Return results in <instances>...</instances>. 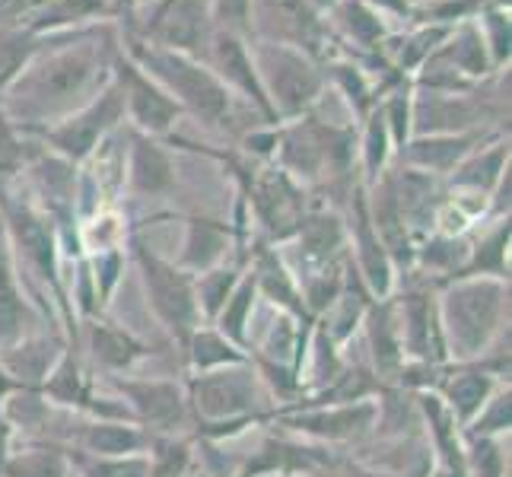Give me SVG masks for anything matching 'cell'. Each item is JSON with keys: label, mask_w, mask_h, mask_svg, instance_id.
Segmentation results:
<instances>
[{"label": "cell", "mask_w": 512, "mask_h": 477, "mask_svg": "<svg viewBox=\"0 0 512 477\" xmlns=\"http://www.w3.org/2000/svg\"><path fill=\"white\" fill-rule=\"evenodd\" d=\"M118 392L128 398L134 417L153 430L169 433L185 423V395L175 382H118Z\"/></svg>", "instance_id": "obj_15"}, {"label": "cell", "mask_w": 512, "mask_h": 477, "mask_svg": "<svg viewBox=\"0 0 512 477\" xmlns=\"http://www.w3.org/2000/svg\"><path fill=\"white\" fill-rule=\"evenodd\" d=\"M4 229L16 236V242H20V249H23V255L32 268L55 284V274H58L55 271V242H51L48 223L35 214L29 204H23V201L10 204L7 201V226Z\"/></svg>", "instance_id": "obj_20"}, {"label": "cell", "mask_w": 512, "mask_h": 477, "mask_svg": "<svg viewBox=\"0 0 512 477\" xmlns=\"http://www.w3.org/2000/svg\"><path fill=\"white\" fill-rule=\"evenodd\" d=\"M153 443V436L140 427H131L125 420H96L83 433L86 452L99 458H118V455H144Z\"/></svg>", "instance_id": "obj_24"}, {"label": "cell", "mask_w": 512, "mask_h": 477, "mask_svg": "<svg viewBox=\"0 0 512 477\" xmlns=\"http://www.w3.org/2000/svg\"><path fill=\"white\" fill-rule=\"evenodd\" d=\"M188 392H191L194 411L207 423H236V420L252 417L261 408L258 373L245 363L198 373L191 379Z\"/></svg>", "instance_id": "obj_7"}, {"label": "cell", "mask_w": 512, "mask_h": 477, "mask_svg": "<svg viewBox=\"0 0 512 477\" xmlns=\"http://www.w3.org/2000/svg\"><path fill=\"white\" fill-rule=\"evenodd\" d=\"M90 341H93V357L109 369H128L147 353L144 344H137L128 331L112 325H93Z\"/></svg>", "instance_id": "obj_35"}, {"label": "cell", "mask_w": 512, "mask_h": 477, "mask_svg": "<svg viewBox=\"0 0 512 477\" xmlns=\"http://www.w3.org/2000/svg\"><path fill=\"white\" fill-rule=\"evenodd\" d=\"M255 296H258V287H255V277L249 274L239 280L236 290L229 293V299L223 303V309L217 312V331L236 347L245 344V325H249V318H252Z\"/></svg>", "instance_id": "obj_34"}, {"label": "cell", "mask_w": 512, "mask_h": 477, "mask_svg": "<svg viewBox=\"0 0 512 477\" xmlns=\"http://www.w3.org/2000/svg\"><path fill=\"white\" fill-rule=\"evenodd\" d=\"M150 471L147 477H185L191 468V446L175 439H153L147 449Z\"/></svg>", "instance_id": "obj_40"}, {"label": "cell", "mask_w": 512, "mask_h": 477, "mask_svg": "<svg viewBox=\"0 0 512 477\" xmlns=\"http://www.w3.org/2000/svg\"><path fill=\"white\" fill-rule=\"evenodd\" d=\"M249 51L255 61V74L264 86V96H268L277 121L303 115L319 102L325 90V74L306 51L280 42H261V39L249 45Z\"/></svg>", "instance_id": "obj_4"}, {"label": "cell", "mask_w": 512, "mask_h": 477, "mask_svg": "<svg viewBox=\"0 0 512 477\" xmlns=\"http://www.w3.org/2000/svg\"><path fill=\"white\" fill-rule=\"evenodd\" d=\"M226 245H229V226H223L220 220L194 217L188 226L182 271H210L223 258Z\"/></svg>", "instance_id": "obj_27"}, {"label": "cell", "mask_w": 512, "mask_h": 477, "mask_svg": "<svg viewBox=\"0 0 512 477\" xmlns=\"http://www.w3.org/2000/svg\"><path fill=\"white\" fill-rule=\"evenodd\" d=\"M255 287H258V293H264L271 299L274 306H280V309H287V312H293V315H306V306H303V293L296 290V280H293V274L284 268V264L277 261V255H271V252H264L261 258H258V264H255Z\"/></svg>", "instance_id": "obj_32"}, {"label": "cell", "mask_w": 512, "mask_h": 477, "mask_svg": "<svg viewBox=\"0 0 512 477\" xmlns=\"http://www.w3.org/2000/svg\"><path fill=\"white\" fill-rule=\"evenodd\" d=\"M458 277H493L509 280V217L500 220L490 233L468 252V264Z\"/></svg>", "instance_id": "obj_29"}, {"label": "cell", "mask_w": 512, "mask_h": 477, "mask_svg": "<svg viewBox=\"0 0 512 477\" xmlns=\"http://www.w3.org/2000/svg\"><path fill=\"white\" fill-rule=\"evenodd\" d=\"M115 55V39L105 26L93 35H80L70 45L35 55L4 90L7 112L23 125L67 118L112 80Z\"/></svg>", "instance_id": "obj_1"}, {"label": "cell", "mask_w": 512, "mask_h": 477, "mask_svg": "<svg viewBox=\"0 0 512 477\" xmlns=\"http://www.w3.org/2000/svg\"><path fill=\"white\" fill-rule=\"evenodd\" d=\"M121 55L134 61L153 83H160L163 90L182 105V112L188 109L191 115H198L207 128H217L229 118L233 96H229V90L214 77V70L204 61L179 55V51H169V48L147 45L128 32L121 35Z\"/></svg>", "instance_id": "obj_2"}, {"label": "cell", "mask_w": 512, "mask_h": 477, "mask_svg": "<svg viewBox=\"0 0 512 477\" xmlns=\"http://www.w3.org/2000/svg\"><path fill=\"white\" fill-rule=\"evenodd\" d=\"M210 16H214V29L249 35L252 32V0H210Z\"/></svg>", "instance_id": "obj_45"}, {"label": "cell", "mask_w": 512, "mask_h": 477, "mask_svg": "<svg viewBox=\"0 0 512 477\" xmlns=\"http://www.w3.org/2000/svg\"><path fill=\"white\" fill-rule=\"evenodd\" d=\"M252 32L261 42L293 45L309 58L325 55V26L306 0H252Z\"/></svg>", "instance_id": "obj_9"}, {"label": "cell", "mask_w": 512, "mask_h": 477, "mask_svg": "<svg viewBox=\"0 0 512 477\" xmlns=\"http://www.w3.org/2000/svg\"><path fill=\"white\" fill-rule=\"evenodd\" d=\"M430 58L443 61L446 67H452L455 74H462L471 83L487 77L493 70V61H490L487 45H484V35H481V29L474 20L452 26V32L446 35V42L439 45Z\"/></svg>", "instance_id": "obj_21"}, {"label": "cell", "mask_w": 512, "mask_h": 477, "mask_svg": "<svg viewBox=\"0 0 512 477\" xmlns=\"http://www.w3.org/2000/svg\"><path fill=\"white\" fill-rule=\"evenodd\" d=\"M7 477H70L64 458L55 452H29L7 462L4 468Z\"/></svg>", "instance_id": "obj_44"}, {"label": "cell", "mask_w": 512, "mask_h": 477, "mask_svg": "<svg viewBox=\"0 0 512 477\" xmlns=\"http://www.w3.org/2000/svg\"><path fill=\"white\" fill-rule=\"evenodd\" d=\"M137 264H140V277H144L153 312L160 315V322L175 338L188 341L191 331H198V312H201L188 271L175 268L166 258L150 252L147 245H137Z\"/></svg>", "instance_id": "obj_8"}, {"label": "cell", "mask_w": 512, "mask_h": 477, "mask_svg": "<svg viewBox=\"0 0 512 477\" xmlns=\"http://www.w3.org/2000/svg\"><path fill=\"white\" fill-rule=\"evenodd\" d=\"M96 16H109V4L105 0H45L23 29H29L32 35H42L70 23L96 20Z\"/></svg>", "instance_id": "obj_31"}, {"label": "cell", "mask_w": 512, "mask_h": 477, "mask_svg": "<svg viewBox=\"0 0 512 477\" xmlns=\"http://www.w3.org/2000/svg\"><path fill=\"white\" fill-rule=\"evenodd\" d=\"M490 115V105L474 99V93H430L417 90L411 96V131L427 134H468L478 121Z\"/></svg>", "instance_id": "obj_12"}, {"label": "cell", "mask_w": 512, "mask_h": 477, "mask_svg": "<svg viewBox=\"0 0 512 477\" xmlns=\"http://www.w3.org/2000/svg\"><path fill=\"white\" fill-rule=\"evenodd\" d=\"M398 334H401V350L423 363H443L449 357L443 328H439V315H436V306L430 303V296H423V293L404 296Z\"/></svg>", "instance_id": "obj_14"}, {"label": "cell", "mask_w": 512, "mask_h": 477, "mask_svg": "<svg viewBox=\"0 0 512 477\" xmlns=\"http://www.w3.org/2000/svg\"><path fill=\"white\" fill-rule=\"evenodd\" d=\"M328 70H331V77H334V83L341 86V90L347 93V99H350V105L357 109V115H369L376 109V96H373V86H369V80H366V74L363 70L353 64V61H331L328 64Z\"/></svg>", "instance_id": "obj_39"}, {"label": "cell", "mask_w": 512, "mask_h": 477, "mask_svg": "<svg viewBox=\"0 0 512 477\" xmlns=\"http://www.w3.org/2000/svg\"><path fill=\"white\" fill-rule=\"evenodd\" d=\"M334 23L344 32V39L360 45V48H382V42L388 39V29H385V20L373 10L366 7L363 0H338L334 4Z\"/></svg>", "instance_id": "obj_28"}, {"label": "cell", "mask_w": 512, "mask_h": 477, "mask_svg": "<svg viewBox=\"0 0 512 477\" xmlns=\"http://www.w3.org/2000/svg\"><path fill=\"white\" fill-rule=\"evenodd\" d=\"M140 4H147V0H140ZM140 4H137V7H140Z\"/></svg>", "instance_id": "obj_53"}, {"label": "cell", "mask_w": 512, "mask_h": 477, "mask_svg": "<svg viewBox=\"0 0 512 477\" xmlns=\"http://www.w3.org/2000/svg\"><path fill=\"white\" fill-rule=\"evenodd\" d=\"M353 220H350V236L353 249H357V264L360 274L376 296H388L392 290V258H388L382 239L376 236V226L369 220V201L363 198V191L353 194Z\"/></svg>", "instance_id": "obj_18"}, {"label": "cell", "mask_w": 512, "mask_h": 477, "mask_svg": "<svg viewBox=\"0 0 512 477\" xmlns=\"http://www.w3.org/2000/svg\"><path fill=\"white\" fill-rule=\"evenodd\" d=\"M112 77L118 83L121 96H125V112H131V121L147 134H166L175 118L182 115V105L175 102L160 83H153L144 70L125 55H118L112 61Z\"/></svg>", "instance_id": "obj_10"}, {"label": "cell", "mask_w": 512, "mask_h": 477, "mask_svg": "<svg viewBox=\"0 0 512 477\" xmlns=\"http://www.w3.org/2000/svg\"><path fill=\"white\" fill-rule=\"evenodd\" d=\"M478 13L481 16L474 23H478L481 35H484V45H487V55L493 61V70H500L503 64H509V39H512L509 10L503 4H484Z\"/></svg>", "instance_id": "obj_37"}, {"label": "cell", "mask_w": 512, "mask_h": 477, "mask_svg": "<svg viewBox=\"0 0 512 477\" xmlns=\"http://www.w3.org/2000/svg\"><path fill=\"white\" fill-rule=\"evenodd\" d=\"M296 341H299L296 325L290 322V318H280V322L268 334V353L277 363H287L293 357V350H296Z\"/></svg>", "instance_id": "obj_48"}, {"label": "cell", "mask_w": 512, "mask_h": 477, "mask_svg": "<svg viewBox=\"0 0 512 477\" xmlns=\"http://www.w3.org/2000/svg\"><path fill=\"white\" fill-rule=\"evenodd\" d=\"M411 4H414V0H411ZM417 4H433V0H417Z\"/></svg>", "instance_id": "obj_52"}, {"label": "cell", "mask_w": 512, "mask_h": 477, "mask_svg": "<svg viewBox=\"0 0 512 477\" xmlns=\"http://www.w3.org/2000/svg\"><path fill=\"white\" fill-rule=\"evenodd\" d=\"M125 32L147 45L204 61L207 42L214 35L210 0H147L128 16Z\"/></svg>", "instance_id": "obj_5"}, {"label": "cell", "mask_w": 512, "mask_h": 477, "mask_svg": "<svg viewBox=\"0 0 512 477\" xmlns=\"http://www.w3.org/2000/svg\"><path fill=\"white\" fill-rule=\"evenodd\" d=\"M239 274L229 268V271H204L198 287H194V296H198V309H204L210 318H217V312L223 309V303L229 299V293L236 290L239 284Z\"/></svg>", "instance_id": "obj_41"}, {"label": "cell", "mask_w": 512, "mask_h": 477, "mask_svg": "<svg viewBox=\"0 0 512 477\" xmlns=\"http://www.w3.org/2000/svg\"><path fill=\"white\" fill-rule=\"evenodd\" d=\"M306 4H309L315 13H328V10H334V4H338V0H306Z\"/></svg>", "instance_id": "obj_51"}, {"label": "cell", "mask_w": 512, "mask_h": 477, "mask_svg": "<svg viewBox=\"0 0 512 477\" xmlns=\"http://www.w3.org/2000/svg\"><path fill=\"white\" fill-rule=\"evenodd\" d=\"M188 357H191V366L198 369V373H210V369H220V366L245 363L242 350L233 341H226L220 331H191Z\"/></svg>", "instance_id": "obj_36"}, {"label": "cell", "mask_w": 512, "mask_h": 477, "mask_svg": "<svg viewBox=\"0 0 512 477\" xmlns=\"http://www.w3.org/2000/svg\"><path fill=\"white\" fill-rule=\"evenodd\" d=\"M61 360V341L48 338H23L13 347L0 350V369L10 376V382L39 385L51 376V369Z\"/></svg>", "instance_id": "obj_22"}, {"label": "cell", "mask_w": 512, "mask_h": 477, "mask_svg": "<svg viewBox=\"0 0 512 477\" xmlns=\"http://www.w3.org/2000/svg\"><path fill=\"white\" fill-rule=\"evenodd\" d=\"M493 395V376L471 369V373H455L443 382V404L458 423H471L478 411Z\"/></svg>", "instance_id": "obj_26"}, {"label": "cell", "mask_w": 512, "mask_h": 477, "mask_svg": "<svg viewBox=\"0 0 512 477\" xmlns=\"http://www.w3.org/2000/svg\"><path fill=\"white\" fill-rule=\"evenodd\" d=\"M366 7H373L382 20L385 16H398V20H411V13H414V4L411 0H363Z\"/></svg>", "instance_id": "obj_49"}, {"label": "cell", "mask_w": 512, "mask_h": 477, "mask_svg": "<svg viewBox=\"0 0 512 477\" xmlns=\"http://www.w3.org/2000/svg\"><path fill=\"white\" fill-rule=\"evenodd\" d=\"M150 462L144 455H118V458H99L86 462V477H147Z\"/></svg>", "instance_id": "obj_46"}, {"label": "cell", "mask_w": 512, "mask_h": 477, "mask_svg": "<svg viewBox=\"0 0 512 477\" xmlns=\"http://www.w3.org/2000/svg\"><path fill=\"white\" fill-rule=\"evenodd\" d=\"M369 325V347H373V360L382 376H392L401 369L404 350H401V334H398V315L392 306H376L366 318Z\"/></svg>", "instance_id": "obj_30"}, {"label": "cell", "mask_w": 512, "mask_h": 477, "mask_svg": "<svg viewBox=\"0 0 512 477\" xmlns=\"http://www.w3.org/2000/svg\"><path fill=\"white\" fill-rule=\"evenodd\" d=\"M125 118V96H121L115 77L102 86V90L80 105L77 112L55 121L51 128H42V137L55 147L67 163H83L99 147V140L109 134L118 121Z\"/></svg>", "instance_id": "obj_6"}, {"label": "cell", "mask_w": 512, "mask_h": 477, "mask_svg": "<svg viewBox=\"0 0 512 477\" xmlns=\"http://www.w3.org/2000/svg\"><path fill=\"white\" fill-rule=\"evenodd\" d=\"M506 172H509V144L506 140H497V144H490V150L468 153L462 163L455 166L452 185L455 191H474L490 198Z\"/></svg>", "instance_id": "obj_23"}, {"label": "cell", "mask_w": 512, "mask_h": 477, "mask_svg": "<svg viewBox=\"0 0 512 477\" xmlns=\"http://www.w3.org/2000/svg\"><path fill=\"white\" fill-rule=\"evenodd\" d=\"M7 462H10V420L0 411V474H4Z\"/></svg>", "instance_id": "obj_50"}, {"label": "cell", "mask_w": 512, "mask_h": 477, "mask_svg": "<svg viewBox=\"0 0 512 477\" xmlns=\"http://www.w3.org/2000/svg\"><path fill=\"white\" fill-rule=\"evenodd\" d=\"M252 207L274 239H290L299 233L306 214H303V194H299L284 169H268L252 188Z\"/></svg>", "instance_id": "obj_13"}, {"label": "cell", "mask_w": 512, "mask_h": 477, "mask_svg": "<svg viewBox=\"0 0 512 477\" xmlns=\"http://www.w3.org/2000/svg\"><path fill=\"white\" fill-rule=\"evenodd\" d=\"M379 112L388 125V134H392V144L395 147L408 144L411 140V86L404 90V83H401L398 90L379 105Z\"/></svg>", "instance_id": "obj_43"}, {"label": "cell", "mask_w": 512, "mask_h": 477, "mask_svg": "<svg viewBox=\"0 0 512 477\" xmlns=\"http://www.w3.org/2000/svg\"><path fill=\"white\" fill-rule=\"evenodd\" d=\"M175 166L172 156L150 137H137L131 153V182L140 194H163L172 188Z\"/></svg>", "instance_id": "obj_25"}, {"label": "cell", "mask_w": 512, "mask_h": 477, "mask_svg": "<svg viewBox=\"0 0 512 477\" xmlns=\"http://www.w3.org/2000/svg\"><path fill=\"white\" fill-rule=\"evenodd\" d=\"M512 423V395L509 388H500L487 398V404L478 411V417L471 420L474 436H497V433H509Z\"/></svg>", "instance_id": "obj_42"}, {"label": "cell", "mask_w": 512, "mask_h": 477, "mask_svg": "<svg viewBox=\"0 0 512 477\" xmlns=\"http://www.w3.org/2000/svg\"><path fill=\"white\" fill-rule=\"evenodd\" d=\"M376 420V404L373 401H350V404H331V408H312L290 417L287 423L299 433L331 439V443H341V439H357L363 436Z\"/></svg>", "instance_id": "obj_17"}, {"label": "cell", "mask_w": 512, "mask_h": 477, "mask_svg": "<svg viewBox=\"0 0 512 477\" xmlns=\"http://www.w3.org/2000/svg\"><path fill=\"white\" fill-rule=\"evenodd\" d=\"M32 325V309L23 296L20 274H16L10 233L0 223V350L13 347L26 338V328Z\"/></svg>", "instance_id": "obj_19"}, {"label": "cell", "mask_w": 512, "mask_h": 477, "mask_svg": "<svg viewBox=\"0 0 512 477\" xmlns=\"http://www.w3.org/2000/svg\"><path fill=\"white\" fill-rule=\"evenodd\" d=\"M204 64L214 70V77L226 86V90H236L239 96H245L264 118L271 121V125H277V115L271 109L268 96H264V86H261L258 74H255L249 42H245L242 35L214 29V35H210V42H207V51H204Z\"/></svg>", "instance_id": "obj_11"}, {"label": "cell", "mask_w": 512, "mask_h": 477, "mask_svg": "<svg viewBox=\"0 0 512 477\" xmlns=\"http://www.w3.org/2000/svg\"><path fill=\"white\" fill-rule=\"evenodd\" d=\"M446 353L471 360L490 347L509 315V284L493 277H458L436 309Z\"/></svg>", "instance_id": "obj_3"}, {"label": "cell", "mask_w": 512, "mask_h": 477, "mask_svg": "<svg viewBox=\"0 0 512 477\" xmlns=\"http://www.w3.org/2000/svg\"><path fill=\"white\" fill-rule=\"evenodd\" d=\"M392 134H388V125L379 112V105L366 115V131H363V166H366V179L376 182L385 172L388 156H392Z\"/></svg>", "instance_id": "obj_38"}, {"label": "cell", "mask_w": 512, "mask_h": 477, "mask_svg": "<svg viewBox=\"0 0 512 477\" xmlns=\"http://www.w3.org/2000/svg\"><path fill=\"white\" fill-rule=\"evenodd\" d=\"M39 55V35L23 26H0V93Z\"/></svg>", "instance_id": "obj_33"}, {"label": "cell", "mask_w": 512, "mask_h": 477, "mask_svg": "<svg viewBox=\"0 0 512 477\" xmlns=\"http://www.w3.org/2000/svg\"><path fill=\"white\" fill-rule=\"evenodd\" d=\"M484 134L468 131V134H427V137H414L404 147H398V159L404 169H417L427 175H443L455 172V166L462 163L468 153L478 150Z\"/></svg>", "instance_id": "obj_16"}, {"label": "cell", "mask_w": 512, "mask_h": 477, "mask_svg": "<svg viewBox=\"0 0 512 477\" xmlns=\"http://www.w3.org/2000/svg\"><path fill=\"white\" fill-rule=\"evenodd\" d=\"M118 239H121V223L112 214H99L96 220H90V223L83 226V245L93 255L115 252L118 249Z\"/></svg>", "instance_id": "obj_47"}]
</instances>
